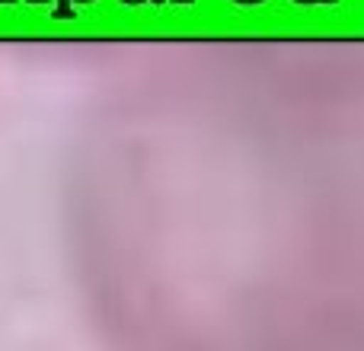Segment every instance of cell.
Wrapping results in <instances>:
<instances>
[{"label": "cell", "instance_id": "2", "mask_svg": "<svg viewBox=\"0 0 364 351\" xmlns=\"http://www.w3.org/2000/svg\"><path fill=\"white\" fill-rule=\"evenodd\" d=\"M323 4H333V0H323Z\"/></svg>", "mask_w": 364, "mask_h": 351}, {"label": "cell", "instance_id": "1", "mask_svg": "<svg viewBox=\"0 0 364 351\" xmlns=\"http://www.w3.org/2000/svg\"><path fill=\"white\" fill-rule=\"evenodd\" d=\"M297 4H314V0H297Z\"/></svg>", "mask_w": 364, "mask_h": 351}]
</instances>
